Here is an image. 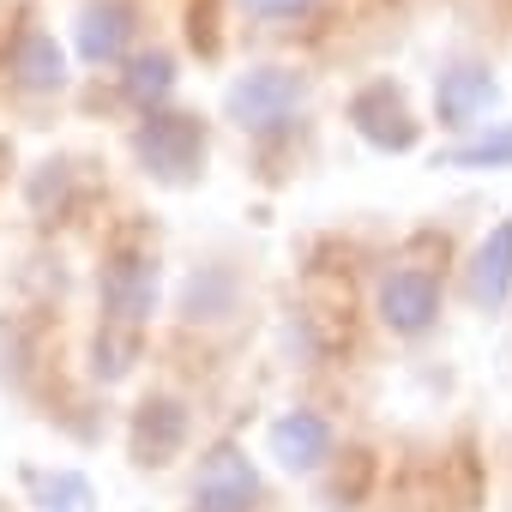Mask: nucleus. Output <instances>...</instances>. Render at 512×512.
I'll use <instances>...</instances> for the list:
<instances>
[{
    "instance_id": "9",
    "label": "nucleus",
    "mask_w": 512,
    "mask_h": 512,
    "mask_svg": "<svg viewBox=\"0 0 512 512\" xmlns=\"http://www.w3.org/2000/svg\"><path fill=\"white\" fill-rule=\"evenodd\" d=\"M127 446H133V464L139 470H163L187 446V410H181V398H145L133 410Z\"/></svg>"
},
{
    "instance_id": "17",
    "label": "nucleus",
    "mask_w": 512,
    "mask_h": 512,
    "mask_svg": "<svg viewBox=\"0 0 512 512\" xmlns=\"http://www.w3.org/2000/svg\"><path fill=\"white\" fill-rule=\"evenodd\" d=\"M133 362H139V326L103 320V332H97V344H91V374H97V380H127Z\"/></svg>"
},
{
    "instance_id": "18",
    "label": "nucleus",
    "mask_w": 512,
    "mask_h": 512,
    "mask_svg": "<svg viewBox=\"0 0 512 512\" xmlns=\"http://www.w3.org/2000/svg\"><path fill=\"white\" fill-rule=\"evenodd\" d=\"M67 199H73V163H43L31 175V211L49 223V217L67 211Z\"/></svg>"
},
{
    "instance_id": "16",
    "label": "nucleus",
    "mask_w": 512,
    "mask_h": 512,
    "mask_svg": "<svg viewBox=\"0 0 512 512\" xmlns=\"http://www.w3.org/2000/svg\"><path fill=\"white\" fill-rule=\"evenodd\" d=\"M434 169H512V121H494L488 133L458 139L452 151L434 157Z\"/></svg>"
},
{
    "instance_id": "7",
    "label": "nucleus",
    "mask_w": 512,
    "mask_h": 512,
    "mask_svg": "<svg viewBox=\"0 0 512 512\" xmlns=\"http://www.w3.org/2000/svg\"><path fill=\"white\" fill-rule=\"evenodd\" d=\"M494 103H500V79L482 61H452L434 79V115H440V127H476Z\"/></svg>"
},
{
    "instance_id": "4",
    "label": "nucleus",
    "mask_w": 512,
    "mask_h": 512,
    "mask_svg": "<svg viewBox=\"0 0 512 512\" xmlns=\"http://www.w3.org/2000/svg\"><path fill=\"white\" fill-rule=\"evenodd\" d=\"M157 290H163V272H157L151 253H115L97 272L103 320H115V326H145L151 308H157Z\"/></svg>"
},
{
    "instance_id": "15",
    "label": "nucleus",
    "mask_w": 512,
    "mask_h": 512,
    "mask_svg": "<svg viewBox=\"0 0 512 512\" xmlns=\"http://www.w3.org/2000/svg\"><path fill=\"white\" fill-rule=\"evenodd\" d=\"M25 488H31V506L37 512H91L97 506V488L85 470H25Z\"/></svg>"
},
{
    "instance_id": "14",
    "label": "nucleus",
    "mask_w": 512,
    "mask_h": 512,
    "mask_svg": "<svg viewBox=\"0 0 512 512\" xmlns=\"http://www.w3.org/2000/svg\"><path fill=\"white\" fill-rule=\"evenodd\" d=\"M169 91H175V55L151 49V55H133V61H127V73H121V97H127L139 115H157V109L169 103Z\"/></svg>"
},
{
    "instance_id": "8",
    "label": "nucleus",
    "mask_w": 512,
    "mask_h": 512,
    "mask_svg": "<svg viewBox=\"0 0 512 512\" xmlns=\"http://www.w3.org/2000/svg\"><path fill=\"white\" fill-rule=\"evenodd\" d=\"M332 422L320 416V410H284L272 428H266V446H272V458L290 470V476H314L326 458H332Z\"/></svg>"
},
{
    "instance_id": "2",
    "label": "nucleus",
    "mask_w": 512,
    "mask_h": 512,
    "mask_svg": "<svg viewBox=\"0 0 512 512\" xmlns=\"http://www.w3.org/2000/svg\"><path fill=\"white\" fill-rule=\"evenodd\" d=\"M302 97H308V73H296V67H253V73H241L223 91V115L241 133H272V127H284L302 109Z\"/></svg>"
},
{
    "instance_id": "12",
    "label": "nucleus",
    "mask_w": 512,
    "mask_h": 512,
    "mask_svg": "<svg viewBox=\"0 0 512 512\" xmlns=\"http://www.w3.org/2000/svg\"><path fill=\"white\" fill-rule=\"evenodd\" d=\"M7 79L19 85V91H31V97H49V91H61L67 85V55H61V43L49 37V31H19L13 37V49H7Z\"/></svg>"
},
{
    "instance_id": "6",
    "label": "nucleus",
    "mask_w": 512,
    "mask_h": 512,
    "mask_svg": "<svg viewBox=\"0 0 512 512\" xmlns=\"http://www.w3.org/2000/svg\"><path fill=\"white\" fill-rule=\"evenodd\" d=\"M350 121L374 151H410L416 145V115H410V103H404V91L392 79L362 85L356 103H350Z\"/></svg>"
},
{
    "instance_id": "1",
    "label": "nucleus",
    "mask_w": 512,
    "mask_h": 512,
    "mask_svg": "<svg viewBox=\"0 0 512 512\" xmlns=\"http://www.w3.org/2000/svg\"><path fill=\"white\" fill-rule=\"evenodd\" d=\"M133 163L157 187H193L205 175V121L199 115H145L133 127Z\"/></svg>"
},
{
    "instance_id": "11",
    "label": "nucleus",
    "mask_w": 512,
    "mask_h": 512,
    "mask_svg": "<svg viewBox=\"0 0 512 512\" xmlns=\"http://www.w3.org/2000/svg\"><path fill=\"white\" fill-rule=\"evenodd\" d=\"M73 43H79V61L115 67V61H127L133 13L121 7V0H85V7H79V25H73Z\"/></svg>"
},
{
    "instance_id": "19",
    "label": "nucleus",
    "mask_w": 512,
    "mask_h": 512,
    "mask_svg": "<svg viewBox=\"0 0 512 512\" xmlns=\"http://www.w3.org/2000/svg\"><path fill=\"white\" fill-rule=\"evenodd\" d=\"M314 0H247V13L253 19H296V13H308Z\"/></svg>"
},
{
    "instance_id": "5",
    "label": "nucleus",
    "mask_w": 512,
    "mask_h": 512,
    "mask_svg": "<svg viewBox=\"0 0 512 512\" xmlns=\"http://www.w3.org/2000/svg\"><path fill=\"white\" fill-rule=\"evenodd\" d=\"M374 308H380V326L398 332V338H422L434 320H440V278L422 272V266H392L374 290Z\"/></svg>"
},
{
    "instance_id": "10",
    "label": "nucleus",
    "mask_w": 512,
    "mask_h": 512,
    "mask_svg": "<svg viewBox=\"0 0 512 512\" xmlns=\"http://www.w3.org/2000/svg\"><path fill=\"white\" fill-rule=\"evenodd\" d=\"M464 290H470V302H476L482 314H500V308H506V296H512V217L494 223V229L476 241L470 266H464Z\"/></svg>"
},
{
    "instance_id": "13",
    "label": "nucleus",
    "mask_w": 512,
    "mask_h": 512,
    "mask_svg": "<svg viewBox=\"0 0 512 512\" xmlns=\"http://www.w3.org/2000/svg\"><path fill=\"white\" fill-rule=\"evenodd\" d=\"M235 302H241V284H235L229 266H199V272L181 284V320H193V326H199V320H205V326L229 320Z\"/></svg>"
},
{
    "instance_id": "3",
    "label": "nucleus",
    "mask_w": 512,
    "mask_h": 512,
    "mask_svg": "<svg viewBox=\"0 0 512 512\" xmlns=\"http://www.w3.org/2000/svg\"><path fill=\"white\" fill-rule=\"evenodd\" d=\"M260 494H266V482L235 440L211 446L193 470V512H253Z\"/></svg>"
}]
</instances>
